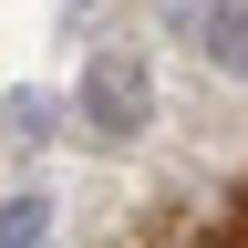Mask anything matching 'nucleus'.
Wrapping results in <instances>:
<instances>
[{
	"instance_id": "1",
	"label": "nucleus",
	"mask_w": 248,
	"mask_h": 248,
	"mask_svg": "<svg viewBox=\"0 0 248 248\" xmlns=\"http://www.w3.org/2000/svg\"><path fill=\"white\" fill-rule=\"evenodd\" d=\"M73 114H83V135L104 145V155H124L155 124V62L135 52V42H104L83 62V93H73Z\"/></svg>"
},
{
	"instance_id": "2",
	"label": "nucleus",
	"mask_w": 248,
	"mask_h": 248,
	"mask_svg": "<svg viewBox=\"0 0 248 248\" xmlns=\"http://www.w3.org/2000/svg\"><path fill=\"white\" fill-rule=\"evenodd\" d=\"M186 42H197L207 73L248 83V0H207V11H186Z\"/></svg>"
},
{
	"instance_id": "3",
	"label": "nucleus",
	"mask_w": 248,
	"mask_h": 248,
	"mask_svg": "<svg viewBox=\"0 0 248 248\" xmlns=\"http://www.w3.org/2000/svg\"><path fill=\"white\" fill-rule=\"evenodd\" d=\"M52 124H62V104H52V93H31V83H11V93H0V145H11V155L52 145Z\"/></svg>"
},
{
	"instance_id": "4",
	"label": "nucleus",
	"mask_w": 248,
	"mask_h": 248,
	"mask_svg": "<svg viewBox=\"0 0 248 248\" xmlns=\"http://www.w3.org/2000/svg\"><path fill=\"white\" fill-rule=\"evenodd\" d=\"M0 248H52V197H0Z\"/></svg>"
}]
</instances>
